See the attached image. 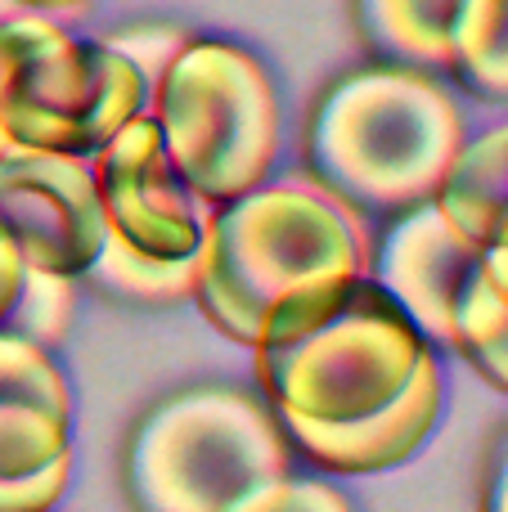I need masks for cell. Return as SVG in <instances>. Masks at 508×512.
I'll return each instance as SVG.
<instances>
[{
    "instance_id": "22",
    "label": "cell",
    "mask_w": 508,
    "mask_h": 512,
    "mask_svg": "<svg viewBox=\"0 0 508 512\" xmlns=\"http://www.w3.org/2000/svg\"><path fill=\"white\" fill-rule=\"evenodd\" d=\"M482 279L495 288V297L508 306V243H500V248H486L482 252Z\"/></svg>"
},
{
    "instance_id": "2",
    "label": "cell",
    "mask_w": 508,
    "mask_h": 512,
    "mask_svg": "<svg viewBox=\"0 0 508 512\" xmlns=\"http://www.w3.org/2000/svg\"><path fill=\"white\" fill-rule=\"evenodd\" d=\"M464 140V113L432 72L374 63L320 99L311 176L360 212H410L441 194Z\"/></svg>"
},
{
    "instance_id": "9",
    "label": "cell",
    "mask_w": 508,
    "mask_h": 512,
    "mask_svg": "<svg viewBox=\"0 0 508 512\" xmlns=\"http://www.w3.org/2000/svg\"><path fill=\"white\" fill-rule=\"evenodd\" d=\"M477 270H482V248L441 212L437 198L396 216L369 265L374 283L432 346H450L459 301Z\"/></svg>"
},
{
    "instance_id": "7",
    "label": "cell",
    "mask_w": 508,
    "mask_h": 512,
    "mask_svg": "<svg viewBox=\"0 0 508 512\" xmlns=\"http://www.w3.org/2000/svg\"><path fill=\"white\" fill-rule=\"evenodd\" d=\"M90 171L113 239L162 261L198 256L212 207L180 180L149 108L90 153Z\"/></svg>"
},
{
    "instance_id": "13",
    "label": "cell",
    "mask_w": 508,
    "mask_h": 512,
    "mask_svg": "<svg viewBox=\"0 0 508 512\" xmlns=\"http://www.w3.org/2000/svg\"><path fill=\"white\" fill-rule=\"evenodd\" d=\"M450 72L477 99L508 104V0H464L450 36Z\"/></svg>"
},
{
    "instance_id": "23",
    "label": "cell",
    "mask_w": 508,
    "mask_h": 512,
    "mask_svg": "<svg viewBox=\"0 0 508 512\" xmlns=\"http://www.w3.org/2000/svg\"><path fill=\"white\" fill-rule=\"evenodd\" d=\"M18 9H32V14H63V9H77L86 0H14Z\"/></svg>"
},
{
    "instance_id": "21",
    "label": "cell",
    "mask_w": 508,
    "mask_h": 512,
    "mask_svg": "<svg viewBox=\"0 0 508 512\" xmlns=\"http://www.w3.org/2000/svg\"><path fill=\"white\" fill-rule=\"evenodd\" d=\"M482 512H508V441L500 445V454H495V468H491V477H486Z\"/></svg>"
},
{
    "instance_id": "12",
    "label": "cell",
    "mask_w": 508,
    "mask_h": 512,
    "mask_svg": "<svg viewBox=\"0 0 508 512\" xmlns=\"http://www.w3.org/2000/svg\"><path fill=\"white\" fill-rule=\"evenodd\" d=\"M464 0H356L360 32L383 63L441 72L450 68V36Z\"/></svg>"
},
{
    "instance_id": "5",
    "label": "cell",
    "mask_w": 508,
    "mask_h": 512,
    "mask_svg": "<svg viewBox=\"0 0 508 512\" xmlns=\"http://www.w3.org/2000/svg\"><path fill=\"white\" fill-rule=\"evenodd\" d=\"M149 117L180 180L207 207L234 203L275 171L284 135L275 81L234 41L194 36L149 90Z\"/></svg>"
},
{
    "instance_id": "8",
    "label": "cell",
    "mask_w": 508,
    "mask_h": 512,
    "mask_svg": "<svg viewBox=\"0 0 508 512\" xmlns=\"http://www.w3.org/2000/svg\"><path fill=\"white\" fill-rule=\"evenodd\" d=\"M0 230L14 239L27 270L90 274L104 252L108 221L90 158L81 153H18L0 162Z\"/></svg>"
},
{
    "instance_id": "11",
    "label": "cell",
    "mask_w": 508,
    "mask_h": 512,
    "mask_svg": "<svg viewBox=\"0 0 508 512\" xmlns=\"http://www.w3.org/2000/svg\"><path fill=\"white\" fill-rule=\"evenodd\" d=\"M72 459V391L41 342L0 328V477Z\"/></svg>"
},
{
    "instance_id": "1",
    "label": "cell",
    "mask_w": 508,
    "mask_h": 512,
    "mask_svg": "<svg viewBox=\"0 0 508 512\" xmlns=\"http://www.w3.org/2000/svg\"><path fill=\"white\" fill-rule=\"evenodd\" d=\"M369 265L365 212L293 171L212 207L194 301L230 342L261 351L333 315Z\"/></svg>"
},
{
    "instance_id": "16",
    "label": "cell",
    "mask_w": 508,
    "mask_h": 512,
    "mask_svg": "<svg viewBox=\"0 0 508 512\" xmlns=\"http://www.w3.org/2000/svg\"><path fill=\"white\" fill-rule=\"evenodd\" d=\"M72 279L68 274H45V270H23L18 297L9 306L5 324L9 333L32 337V342H59L72 324Z\"/></svg>"
},
{
    "instance_id": "20",
    "label": "cell",
    "mask_w": 508,
    "mask_h": 512,
    "mask_svg": "<svg viewBox=\"0 0 508 512\" xmlns=\"http://www.w3.org/2000/svg\"><path fill=\"white\" fill-rule=\"evenodd\" d=\"M23 256H18L14 248V239H9L5 230H0V324H5V315H9V306H14V297H18V283H23Z\"/></svg>"
},
{
    "instance_id": "24",
    "label": "cell",
    "mask_w": 508,
    "mask_h": 512,
    "mask_svg": "<svg viewBox=\"0 0 508 512\" xmlns=\"http://www.w3.org/2000/svg\"><path fill=\"white\" fill-rule=\"evenodd\" d=\"M500 243H508V203H504V216H500V230H495V243H491V248H500Z\"/></svg>"
},
{
    "instance_id": "18",
    "label": "cell",
    "mask_w": 508,
    "mask_h": 512,
    "mask_svg": "<svg viewBox=\"0 0 508 512\" xmlns=\"http://www.w3.org/2000/svg\"><path fill=\"white\" fill-rule=\"evenodd\" d=\"M234 512H356V508L329 481H311V477H293L288 472V477L252 490Z\"/></svg>"
},
{
    "instance_id": "19",
    "label": "cell",
    "mask_w": 508,
    "mask_h": 512,
    "mask_svg": "<svg viewBox=\"0 0 508 512\" xmlns=\"http://www.w3.org/2000/svg\"><path fill=\"white\" fill-rule=\"evenodd\" d=\"M72 459H59L27 477H0V512H50L68 490Z\"/></svg>"
},
{
    "instance_id": "25",
    "label": "cell",
    "mask_w": 508,
    "mask_h": 512,
    "mask_svg": "<svg viewBox=\"0 0 508 512\" xmlns=\"http://www.w3.org/2000/svg\"><path fill=\"white\" fill-rule=\"evenodd\" d=\"M14 14H27V9H18L14 0H0V23H5V18H14Z\"/></svg>"
},
{
    "instance_id": "6",
    "label": "cell",
    "mask_w": 508,
    "mask_h": 512,
    "mask_svg": "<svg viewBox=\"0 0 508 512\" xmlns=\"http://www.w3.org/2000/svg\"><path fill=\"white\" fill-rule=\"evenodd\" d=\"M432 360V342L378 288L374 274H365L315 328L261 346L257 382L275 418L356 423L401 400Z\"/></svg>"
},
{
    "instance_id": "4",
    "label": "cell",
    "mask_w": 508,
    "mask_h": 512,
    "mask_svg": "<svg viewBox=\"0 0 508 512\" xmlns=\"http://www.w3.org/2000/svg\"><path fill=\"white\" fill-rule=\"evenodd\" d=\"M149 108V81L104 41H81L50 14L0 23V162L18 153L104 149Z\"/></svg>"
},
{
    "instance_id": "3",
    "label": "cell",
    "mask_w": 508,
    "mask_h": 512,
    "mask_svg": "<svg viewBox=\"0 0 508 512\" xmlns=\"http://www.w3.org/2000/svg\"><path fill=\"white\" fill-rule=\"evenodd\" d=\"M288 477V436L266 400L239 387H189L135 427L126 481L140 512H234Z\"/></svg>"
},
{
    "instance_id": "15",
    "label": "cell",
    "mask_w": 508,
    "mask_h": 512,
    "mask_svg": "<svg viewBox=\"0 0 508 512\" xmlns=\"http://www.w3.org/2000/svg\"><path fill=\"white\" fill-rule=\"evenodd\" d=\"M450 346H455L491 387H500L508 396V306L495 297V288L482 279V270L473 274L464 301H459Z\"/></svg>"
},
{
    "instance_id": "10",
    "label": "cell",
    "mask_w": 508,
    "mask_h": 512,
    "mask_svg": "<svg viewBox=\"0 0 508 512\" xmlns=\"http://www.w3.org/2000/svg\"><path fill=\"white\" fill-rule=\"evenodd\" d=\"M446 405V378L441 364L432 360L419 378L410 382L401 400H392L378 414H365L356 423H297V418H279L288 445L306 454L315 468L333 472V477H365V472L401 468L405 459L423 450Z\"/></svg>"
},
{
    "instance_id": "17",
    "label": "cell",
    "mask_w": 508,
    "mask_h": 512,
    "mask_svg": "<svg viewBox=\"0 0 508 512\" xmlns=\"http://www.w3.org/2000/svg\"><path fill=\"white\" fill-rule=\"evenodd\" d=\"M99 41H104L108 50L126 54V59L140 68V77L149 81V90H153L158 86V77L167 72V63L176 59L194 36H189L185 27H171V23H144V27H117V32L99 36Z\"/></svg>"
},
{
    "instance_id": "14",
    "label": "cell",
    "mask_w": 508,
    "mask_h": 512,
    "mask_svg": "<svg viewBox=\"0 0 508 512\" xmlns=\"http://www.w3.org/2000/svg\"><path fill=\"white\" fill-rule=\"evenodd\" d=\"M90 274H95L104 288H113L117 297L149 301V306H167V301L194 297L198 256H189V261H162V256H144V252L126 248L122 239L108 234L104 252L95 256Z\"/></svg>"
}]
</instances>
